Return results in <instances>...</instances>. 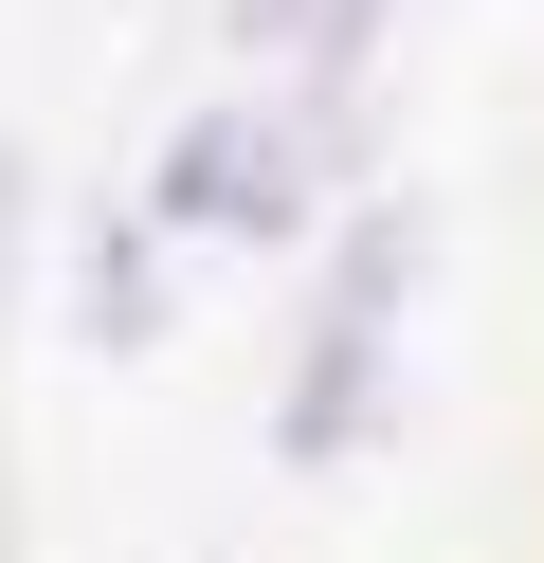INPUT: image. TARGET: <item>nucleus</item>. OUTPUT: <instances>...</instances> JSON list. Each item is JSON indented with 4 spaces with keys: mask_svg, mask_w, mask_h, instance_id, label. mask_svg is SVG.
<instances>
[{
    "mask_svg": "<svg viewBox=\"0 0 544 563\" xmlns=\"http://www.w3.org/2000/svg\"><path fill=\"white\" fill-rule=\"evenodd\" d=\"M399 273H418V219H363L345 236V273H326V328H309V364H290V454H345L363 437V400H381V345H399Z\"/></svg>",
    "mask_w": 544,
    "mask_h": 563,
    "instance_id": "obj_1",
    "label": "nucleus"
},
{
    "mask_svg": "<svg viewBox=\"0 0 544 563\" xmlns=\"http://www.w3.org/2000/svg\"><path fill=\"white\" fill-rule=\"evenodd\" d=\"M145 219H218V236H273V219H290V164H273V128H254V110H218L200 146L164 164V200H145Z\"/></svg>",
    "mask_w": 544,
    "mask_h": 563,
    "instance_id": "obj_2",
    "label": "nucleus"
},
{
    "mask_svg": "<svg viewBox=\"0 0 544 563\" xmlns=\"http://www.w3.org/2000/svg\"><path fill=\"white\" fill-rule=\"evenodd\" d=\"M254 37H309V74L363 55V0H254Z\"/></svg>",
    "mask_w": 544,
    "mask_h": 563,
    "instance_id": "obj_3",
    "label": "nucleus"
},
{
    "mask_svg": "<svg viewBox=\"0 0 544 563\" xmlns=\"http://www.w3.org/2000/svg\"><path fill=\"white\" fill-rule=\"evenodd\" d=\"M91 345H145V236H109V255H91Z\"/></svg>",
    "mask_w": 544,
    "mask_h": 563,
    "instance_id": "obj_4",
    "label": "nucleus"
}]
</instances>
